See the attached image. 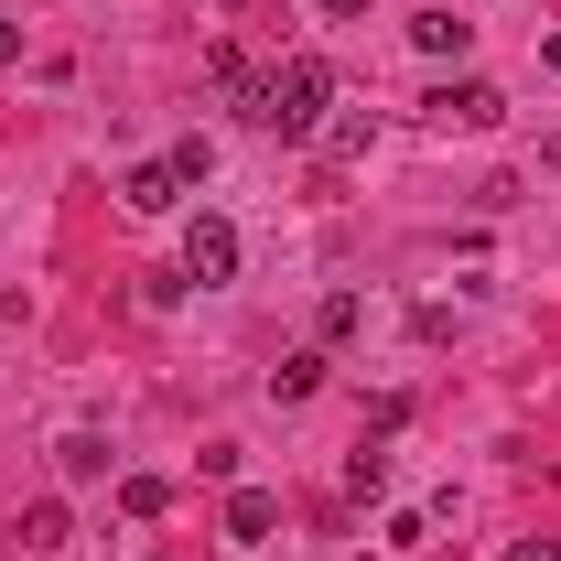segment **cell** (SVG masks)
<instances>
[{
	"mask_svg": "<svg viewBox=\"0 0 561 561\" xmlns=\"http://www.w3.org/2000/svg\"><path fill=\"white\" fill-rule=\"evenodd\" d=\"M324 98H335V66H324V55H280L249 119H260V130H280V140H313V130H324Z\"/></svg>",
	"mask_w": 561,
	"mask_h": 561,
	"instance_id": "1",
	"label": "cell"
},
{
	"mask_svg": "<svg viewBox=\"0 0 561 561\" xmlns=\"http://www.w3.org/2000/svg\"><path fill=\"white\" fill-rule=\"evenodd\" d=\"M184 280H195V291H227V280H238V227H227V216H195V227H184Z\"/></svg>",
	"mask_w": 561,
	"mask_h": 561,
	"instance_id": "3",
	"label": "cell"
},
{
	"mask_svg": "<svg viewBox=\"0 0 561 561\" xmlns=\"http://www.w3.org/2000/svg\"><path fill=\"white\" fill-rule=\"evenodd\" d=\"M421 108H432V130H496V119H507V98H496L486 76H443Z\"/></svg>",
	"mask_w": 561,
	"mask_h": 561,
	"instance_id": "2",
	"label": "cell"
},
{
	"mask_svg": "<svg viewBox=\"0 0 561 561\" xmlns=\"http://www.w3.org/2000/svg\"><path fill=\"white\" fill-rule=\"evenodd\" d=\"M389 486V454H378V443H356V465H346V496H378Z\"/></svg>",
	"mask_w": 561,
	"mask_h": 561,
	"instance_id": "11",
	"label": "cell"
},
{
	"mask_svg": "<svg viewBox=\"0 0 561 561\" xmlns=\"http://www.w3.org/2000/svg\"><path fill=\"white\" fill-rule=\"evenodd\" d=\"M313 389H324V346H291V356L271 367V400L291 411V400H313Z\"/></svg>",
	"mask_w": 561,
	"mask_h": 561,
	"instance_id": "6",
	"label": "cell"
},
{
	"mask_svg": "<svg viewBox=\"0 0 561 561\" xmlns=\"http://www.w3.org/2000/svg\"><path fill=\"white\" fill-rule=\"evenodd\" d=\"M162 507H173L162 476H119V518H162Z\"/></svg>",
	"mask_w": 561,
	"mask_h": 561,
	"instance_id": "10",
	"label": "cell"
},
{
	"mask_svg": "<svg viewBox=\"0 0 561 561\" xmlns=\"http://www.w3.org/2000/svg\"><path fill=\"white\" fill-rule=\"evenodd\" d=\"M465 44H476V22H465V11H443V0H432V11H411V55H432V66H465Z\"/></svg>",
	"mask_w": 561,
	"mask_h": 561,
	"instance_id": "4",
	"label": "cell"
},
{
	"mask_svg": "<svg viewBox=\"0 0 561 561\" xmlns=\"http://www.w3.org/2000/svg\"><path fill=\"white\" fill-rule=\"evenodd\" d=\"M55 476H66V486H98V476H108V443H98V432H66V443H55Z\"/></svg>",
	"mask_w": 561,
	"mask_h": 561,
	"instance_id": "8",
	"label": "cell"
},
{
	"mask_svg": "<svg viewBox=\"0 0 561 561\" xmlns=\"http://www.w3.org/2000/svg\"><path fill=\"white\" fill-rule=\"evenodd\" d=\"M140 561H173V551H140Z\"/></svg>",
	"mask_w": 561,
	"mask_h": 561,
	"instance_id": "18",
	"label": "cell"
},
{
	"mask_svg": "<svg viewBox=\"0 0 561 561\" xmlns=\"http://www.w3.org/2000/svg\"><path fill=\"white\" fill-rule=\"evenodd\" d=\"M66 496H33V507H22V551H66Z\"/></svg>",
	"mask_w": 561,
	"mask_h": 561,
	"instance_id": "9",
	"label": "cell"
},
{
	"mask_svg": "<svg viewBox=\"0 0 561 561\" xmlns=\"http://www.w3.org/2000/svg\"><path fill=\"white\" fill-rule=\"evenodd\" d=\"M507 561H561V540H518V551H507Z\"/></svg>",
	"mask_w": 561,
	"mask_h": 561,
	"instance_id": "14",
	"label": "cell"
},
{
	"mask_svg": "<svg viewBox=\"0 0 561 561\" xmlns=\"http://www.w3.org/2000/svg\"><path fill=\"white\" fill-rule=\"evenodd\" d=\"M271 529H280V496L271 486H238V496H227V540H271Z\"/></svg>",
	"mask_w": 561,
	"mask_h": 561,
	"instance_id": "7",
	"label": "cell"
},
{
	"mask_svg": "<svg viewBox=\"0 0 561 561\" xmlns=\"http://www.w3.org/2000/svg\"><path fill=\"white\" fill-rule=\"evenodd\" d=\"M119 206H130V216H173V206H184V173H173V162H140L130 184H119Z\"/></svg>",
	"mask_w": 561,
	"mask_h": 561,
	"instance_id": "5",
	"label": "cell"
},
{
	"mask_svg": "<svg viewBox=\"0 0 561 561\" xmlns=\"http://www.w3.org/2000/svg\"><path fill=\"white\" fill-rule=\"evenodd\" d=\"M313 324H324V335H356V324H367V302H356V291H324V313H313Z\"/></svg>",
	"mask_w": 561,
	"mask_h": 561,
	"instance_id": "13",
	"label": "cell"
},
{
	"mask_svg": "<svg viewBox=\"0 0 561 561\" xmlns=\"http://www.w3.org/2000/svg\"><path fill=\"white\" fill-rule=\"evenodd\" d=\"M540 66H551V76H561V33H551V44H540Z\"/></svg>",
	"mask_w": 561,
	"mask_h": 561,
	"instance_id": "17",
	"label": "cell"
},
{
	"mask_svg": "<svg viewBox=\"0 0 561 561\" xmlns=\"http://www.w3.org/2000/svg\"><path fill=\"white\" fill-rule=\"evenodd\" d=\"M11 55H22V22H0V66H11Z\"/></svg>",
	"mask_w": 561,
	"mask_h": 561,
	"instance_id": "16",
	"label": "cell"
},
{
	"mask_svg": "<svg viewBox=\"0 0 561 561\" xmlns=\"http://www.w3.org/2000/svg\"><path fill=\"white\" fill-rule=\"evenodd\" d=\"M162 162H173V173H184V184H206V173H216V140H173V151H162Z\"/></svg>",
	"mask_w": 561,
	"mask_h": 561,
	"instance_id": "12",
	"label": "cell"
},
{
	"mask_svg": "<svg viewBox=\"0 0 561 561\" xmlns=\"http://www.w3.org/2000/svg\"><path fill=\"white\" fill-rule=\"evenodd\" d=\"M313 11H324V22H356V11H367V0H313Z\"/></svg>",
	"mask_w": 561,
	"mask_h": 561,
	"instance_id": "15",
	"label": "cell"
}]
</instances>
